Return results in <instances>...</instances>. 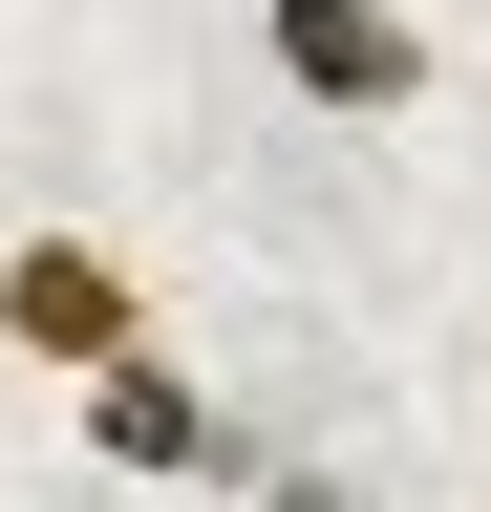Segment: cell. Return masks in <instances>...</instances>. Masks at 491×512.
Segmentation results:
<instances>
[{
	"instance_id": "cell-1",
	"label": "cell",
	"mask_w": 491,
	"mask_h": 512,
	"mask_svg": "<svg viewBox=\"0 0 491 512\" xmlns=\"http://www.w3.org/2000/svg\"><path fill=\"white\" fill-rule=\"evenodd\" d=\"M0 342H22L43 384H107V363H150V278L43 214V235H0Z\"/></svg>"
},
{
	"instance_id": "cell-3",
	"label": "cell",
	"mask_w": 491,
	"mask_h": 512,
	"mask_svg": "<svg viewBox=\"0 0 491 512\" xmlns=\"http://www.w3.org/2000/svg\"><path fill=\"white\" fill-rule=\"evenodd\" d=\"M65 406H86V448H107L129 491H214V470H235V427H214V384L171 363V342H150V363H107V384H65Z\"/></svg>"
},
{
	"instance_id": "cell-2",
	"label": "cell",
	"mask_w": 491,
	"mask_h": 512,
	"mask_svg": "<svg viewBox=\"0 0 491 512\" xmlns=\"http://www.w3.org/2000/svg\"><path fill=\"white\" fill-rule=\"evenodd\" d=\"M257 64H278V86L321 107V128H406L427 86H449L406 0H257Z\"/></svg>"
}]
</instances>
